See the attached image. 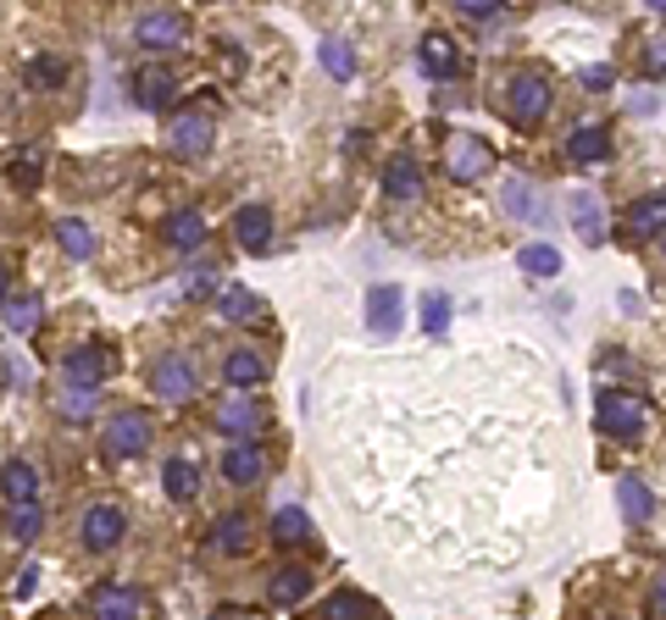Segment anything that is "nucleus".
Masks as SVG:
<instances>
[{
	"instance_id": "obj_12",
	"label": "nucleus",
	"mask_w": 666,
	"mask_h": 620,
	"mask_svg": "<svg viewBox=\"0 0 666 620\" xmlns=\"http://www.w3.org/2000/svg\"><path fill=\"white\" fill-rule=\"evenodd\" d=\"M173 95H178V78H173L167 67H139V73H134V101H139L145 112L173 106Z\"/></svg>"
},
{
	"instance_id": "obj_22",
	"label": "nucleus",
	"mask_w": 666,
	"mask_h": 620,
	"mask_svg": "<svg viewBox=\"0 0 666 620\" xmlns=\"http://www.w3.org/2000/svg\"><path fill=\"white\" fill-rule=\"evenodd\" d=\"M162 487H167V498L189 504V498L200 493V465H195V460H167V465H162Z\"/></svg>"
},
{
	"instance_id": "obj_2",
	"label": "nucleus",
	"mask_w": 666,
	"mask_h": 620,
	"mask_svg": "<svg viewBox=\"0 0 666 620\" xmlns=\"http://www.w3.org/2000/svg\"><path fill=\"white\" fill-rule=\"evenodd\" d=\"M550 101H555L550 78H544L539 67H528V73H517V78L506 84V123H511V128H539L544 112H550Z\"/></svg>"
},
{
	"instance_id": "obj_31",
	"label": "nucleus",
	"mask_w": 666,
	"mask_h": 620,
	"mask_svg": "<svg viewBox=\"0 0 666 620\" xmlns=\"http://www.w3.org/2000/svg\"><path fill=\"white\" fill-rule=\"evenodd\" d=\"M517 266H522L528 277H555V272H561V250H555V244H522V250H517Z\"/></svg>"
},
{
	"instance_id": "obj_33",
	"label": "nucleus",
	"mask_w": 666,
	"mask_h": 620,
	"mask_svg": "<svg viewBox=\"0 0 666 620\" xmlns=\"http://www.w3.org/2000/svg\"><path fill=\"white\" fill-rule=\"evenodd\" d=\"M506 211H511V217H522V222H544V206L533 200L528 178H511V183H506Z\"/></svg>"
},
{
	"instance_id": "obj_28",
	"label": "nucleus",
	"mask_w": 666,
	"mask_h": 620,
	"mask_svg": "<svg viewBox=\"0 0 666 620\" xmlns=\"http://www.w3.org/2000/svg\"><path fill=\"white\" fill-rule=\"evenodd\" d=\"M217 427H222V432H233V438H250V432L261 427V404L233 399V404H222V410H217Z\"/></svg>"
},
{
	"instance_id": "obj_47",
	"label": "nucleus",
	"mask_w": 666,
	"mask_h": 620,
	"mask_svg": "<svg viewBox=\"0 0 666 620\" xmlns=\"http://www.w3.org/2000/svg\"><path fill=\"white\" fill-rule=\"evenodd\" d=\"M644 7H649V12H660V18H666V0H644Z\"/></svg>"
},
{
	"instance_id": "obj_25",
	"label": "nucleus",
	"mask_w": 666,
	"mask_h": 620,
	"mask_svg": "<svg viewBox=\"0 0 666 620\" xmlns=\"http://www.w3.org/2000/svg\"><path fill=\"white\" fill-rule=\"evenodd\" d=\"M167 244L200 250V244H206V217H200V211H173V217H167Z\"/></svg>"
},
{
	"instance_id": "obj_1",
	"label": "nucleus",
	"mask_w": 666,
	"mask_h": 620,
	"mask_svg": "<svg viewBox=\"0 0 666 620\" xmlns=\"http://www.w3.org/2000/svg\"><path fill=\"white\" fill-rule=\"evenodd\" d=\"M594 427L605 432V438H638L644 427H649V404L638 399V393H627V388H600V399H594Z\"/></svg>"
},
{
	"instance_id": "obj_38",
	"label": "nucleus",
	"mask_w": 666,
	"mask_h": 620,
	"mask_svg": "<svg viewBox=\"0 0 666 620\" xmlns=\"http://www.w3.org/2000/svg\"><path fill=\"white\" fill-rule=\"evenodd\" d=\"M322 614H327V620H340V614H378V603L362 598V592H333V598L322 603Z\"/></svg>"
},
{
	"instance_id": "obj_18",
	"label": "nucleus",
	"mask_w": 666,
	"mask_h": 620,
	"mask_svg": "<svg viewBox=\"0 0 666 620\" xmlns=\"http://www.w3.org/2000/svg\"><path fill=\"white\" fill-rule=\"evenodd\" d=\"M572 228H577L583 244H600V239H605V206H600L594 195H583V189L572 195Z\"/></svg>"
},
{
	"instance_id": "obj_17",
	"label": "nucleus",
	"mask_w": 666,
	"mask_h": 620,
	"mask_svg": "<svg viewBox=\"0 0 666 620\" xmlns=\"http://www.w3.org/2000/svg\"><path fill=\"white\" fill-rule=\"evenodd\" d=\"M261 449L256 443H233L228 454H222V476L233 482V487H250V482H261Z\"/></svg>"
},
{
	"instance_id": "obj_44",
	"label": "nucleus",
	"mask_w": 666,
	"mask_h": 620,
	"mask_svg": "<svg viewBox=\"0 0 666 620\" xmlns=\"http://www.w3.org/2000/svg\"><path fill=\"white\" fill-rule=\"evenodd\" d=\"M605 366H611V371H627V366H633V360H627V355H622V349H605Z\"/></svg>"
},
{
	"instance_id": "obj_10",
	"label": "nucleus",
	"mask_w": 666,
	"mask_h": 620,
	"mask_svg": "<svg viewBox=\"0 0 666 620\" xmlns=\"http://www.w3.org/2000/svg\"><path fill=\"white\" fill-rule=\"evenodd\" d=\"M233 244L250 250V255H261L272 244V211L267 206H239L233 211Z\"/></svg>"
},
{
	"instance_id": "obj_36",
	"label": "nucleus",
	"mask_w": 666,
	"mask_h": 620,
	"mask_svg": "<svg viewBox=\"0 0 666 620\" xmlns=\"http://www.w3.org/2000/svg\"><path fill=\"white\" fill-rule=\"evenodd\" d=\"M40 316H45V300H40V294H23V300L7 305V327H12V333H34Z\"/></svg>"
},
{
	"instance_id": "obj_21",
	"label": "nucleus",
	"mask_w": 666,
	"mask_h": 620,
	"mask_svg": "<svg viewBox=\"0 0 666 620\" xmlns=\"http://www.w3.org/2000/svg\"><path fill=\"white\" fill-rule=\"evenodd\" d=\"M0 487H7L12 504L40 498V465H29V460H7V465H0Z\"/></svg>"
},
{
	"instance_id": "obj_35",
	"label": "nucleus",
	"mask_w": 666,
	"mask_h": 620,
	"mask_svg": "<svg viewBox=\"0 0 666 620\" xmlns=\"http://www.w3.org/2000/svg\"><path fill=\"white\" fill-rule=\"evenodd\" d=\"M95 404H101V393H95L90 382H67V388H62V416H67V421H90Z\"/></svg>"
},
{
	"instance_id": "obj_40",
	"label": "nucleus",
	"mask_w": 666,
	"mask_h": 620,
	"mask_svg": "<svg viewBox=\"0 0 666 620\" xmlns=\"http://www.w3.org/2000/svg\"><path fill=\"white\" fill-rule=\"evenodd\" d=\"M29 78H34V84H62V78H67V62H51V56H45V62H29Z\"/></svg>"
},
{
	"instance_id": "obj_5",
	"label": "nucleus",
	"mask_w": 666,
	"mask_h": 620,
	"mask_svg": "<svg viewBox=\"0 0 666 620\" xmlns=\"http://www.w3.org/2000/svg\"><path fill=\"white\" fill-rule=\"evenodd\" d=\"M79 532H84V548H90V554H106V548H117V543H123V532H128V515H123L117 504H90Z\"/></svg>"
},
{
	"instance_id": "obj_8",
	"label": "nucleus",
	"mask_w": 666,
	"mask_h": 620,
	"mask_svg": "<svg viewBox=\"0 0 666 620\" xmlns=\"http://www.w3.org/2000/svg\"><path fill=\"white\" fill-rule=\"evenodd\" d=\"M400 322H406V294L395 283H378L367 294V327H373V338H395Z\"/></svg>"
},
{
	"instance_id": "obj_9",
	"label": "nucleus",
	"mask_w": 666,
	"mask_h": 620,
	"mask_svg": "<svg viewBox=\"0 0 666 620\" xmlns=\"http://www.w3.org/2000/svg\"><path fill=\"white\" fill-rule=\"evenodd\" d=\"M211 117L206 112H184L178 123H173V134H167V145H173V156H184V161H200L206 150H211Z\"/></svg>"
},
{
	"instance_id": "obj_26",
	"label": "nucleus",
	"mask_w": 666,
	"mask_h": 620,
	"mask_svg": "<svg viewBox=\"0 0 666 620\" xmlns=\"http://www.w3.org/2000/svg\"><path fill=\"white\" fill-rule=\"evenodd\" d=\"M222 377H228L233 388H256V382L267 377V360H261L256 349H233V355L222 360Z\"/></svg>"
},
{
	"instance_id": "obj_29",
	"label": "nucleus",
	"mask_w": 666,
	"mask_h": 620,
	"mask_svg": "<svg viewBox=\"0 0 666 620\" xmlns=\"http://www.w3.org/2000/svg\"><path fill=\"white\" fill-rule=\"evenodd\" d=\"M40 526H45V509H40V498H23V504H12V515H7V537H18V543H34V537H40Z\"/></svg>"
},
{
	"instance_id": "obj_32",
	"label": "nucleus",
	"mask_w": 666,
	"mask_h": 620,
	"mask_svg": "<svg viewBox=\"0 0 666 620\" xmlns=\"http://www.w3.org/2000/svg\"><path fill=\"white\" fill-rule=\"evenodd\" d=\"M62 371H67V382H90V388H101V377H106V355H101V349H73Z\"/></svg>"
},
{
	"instance_id": "obj_30",
	"label": "nucleus",
	"mask_w": 666,
	"mask_h": 620,
	"mask_svg": "<svg viewBox=\"0 0 666 620\" xmlns=\"http://www.w3.org/2000/svg\"><path fill=\"white\" fill-rule=\"evenodd\" d=\"M627 228H633L638 239H649V233H666V195H649V200H638V206L627 211Z\"/></svg>"
},
{
	"instance_id": "obj_45",
	"label": "nucleus",
	"mask_w": 666,
	"mask_h": 620,
	"mask_svg": "<svg viewBox=\"0 0 666 620\" xmlns=\"http://www.w3.org/2000/svg\"><path fill=\"white\" fill-rule=\"evenodd\" d=\"M34 581H40V565H29V570L18 576V592H34Z\"/></svg>"
},
{
	"instance_id": "obj_15",
	"label": "nucleus",
	"mask_w": 666,
	"mask_h": 620,
	"mask_svg": "<svg viewBox=\"0 0 666 620\" xmlns=\"http://www.w3.org/2000/svg\"><path fill=\"white\" fill-rule=\"evenodd\" d=\"M305 592H311V570H305V565H283V570H272V581H267V598H272L278 609L305 603Z\"/></svg>"
},
{
	"instance_id": "obj_37",
	"label": "nucleus",
	"mask_w": 666,
	"mask_h": 620,
	"mask_svg": "<svg viewBox=\"0 0 666 620\" xmlns=\"http://www.w3.org/2000/svg\"><path fill=\"white\" fill-rule=\"evenodd\" d=\"M322 67L340 78V84H351V78H356V56H351V45H345V40H327V45H322Z\"/></svg>"
},
{
	"instance_id": "obj_39",
	"label": "nucleus",
	"mask_w": 666,
	"mask_h": 620,
	"mask_svg": "<svg viewBox=\"0 0 666 620\" xmlns=\"http://www.w3.org/2000/svg\"><path fill=\"white\" fill-rule=\"evenodd\" d=\"M500 7H506V0H456V12H461V18H472V23H495V18H500Z\"/></svg>"
},
{
	"instance_id": "obj_11",
	"label": "nucleus",
	"mask_w": 666,
	"mask_h": 620,
	"mask_svg": "<svg viewBox=\"0 0 666 620\" xmlns=\"http://www.w3.org/2000/svg\"><path fill=\"white\" fill-rule=\"evenodd\" d=\"M417 62H423V73H428L434 84H445V78H456V67H461V51H456V40H450V34H423V51H417Z\"/></svg>"
},
{
	"instance_id": "obj_7",
	"label": "nucleus",
	"mask_w": 666,
	"mask_h": 620,
	"mask_svg": "<svg viewBox=\"0 0 666 620\" xmlns=\"http://www.w3.org/2000/svg\"><path fill=\"white\" fill-rule=\"evenodd\" d=\"M134 40H139L145 51H178V45L189 40V23H184L178 12H145V18L134 23Z\"/></svg>"
},
{
	"instance_id": "obj_3",
	"label": "nucleus",
	"mask_w": 666,
	"mask_h": 620,
	"mask_svg": "<svg viewBox=\"0 0 666 620\" xmlns=\"http://www.w3.org/2000/svg\"><path fill=\"white\" fill-rule=\"evenodd\" d=\"M445 167H450L456 183H478V178L495 167V150H489L478 134H456V139L445 145Z\"/></svg>"
},
{
	"instance_id": "obj_20",
	"label": "nucleus",
	"mask_w": 666,
	"mask_h": 620,
	"mask_svg": "<svg viewBox=\"0 0 666 620\" xmlns=\"http://www.w3.org/2000/svg\"><path fill=\"white\" fill-rule=\"evenodd\" d=\"M272 543H278V548H300V543H311V515H305L300 504H283V509L272 515Z\"/></svg>"
},
{
	"instance_id": "obj_13",
	"label": "nucleus",
	"mask_w": 666,
	"mask_h": 620,
	"mask_svg": "<svg viewBox=\"0 0 666 620\" xmlns=\"http://www.w3.org/2000/svg\"><path fill=\"white\" fill-rule=\"evenodd\" d=\"M566 156H572L577 167H594V161H605V156H611V128H605V123H583V128H572V139H566Z\"/></svg>"
},
{
	"instance_id": "obj_24",
	"label": "nucleus",
	"mask_w": 666,
	"mask_h": 620,
	"mask_svg": "<svg viewBox=\"0 0 666 620\" xmlns=\"http://www.w3.org/2000/svg\"><path fill=\"white\" fill-rule=\"evenodd\" d=\"M616 498H622V515H627V526H644V521L655 515V493H649L638 476H622Z\"/></svg>"
},
{
	"instance_id": "obj_43",
	"label": "nucleus",
	"mask_w": 666,
	"mask_h": 620,
	"mask_svg": "<svg viewBox=\"0 0 666 620\" xmlns=\"http://www.w3.org/2000/svg\"><path fill=\"white\" fill-rule=\"evenodd\" d=\"M12 178H40V156H29V161H18V167H12Z\"/></svg>"
},
{
	"instance_id": "obj_6",
	"label": "nucleus",
	"mask_w": 666,
	"mask_h": 620,
	"mask_svg": "<svg viewBox=\"0 0 666 620\" xmlns=\"http://www.w3.org/2000/svg\"><path fill=\"white\" fill-rule=\"evenodd\" d=\"M150 388H156L162 404H184V399L195 393V366H189L184 355H162V360L150 366Z\"/></svg>"
},
{
	"instance_id": "obj_48",
	"label": "nucleus",
	"mask_w": 666,
	"mask_h": 620,
	"mask_svg": "<svg viewBox=\"0 0 666 620\" xmlns=\"http://www.w3.org/2000/svg\"><path fill=\"white\" fill-rule=\"evenodd\" d=\"M660 239H666V233H660Z\"/></svg>"
},
{
	"instance_id": "obj_27",
	"label": "nucleus",
	"mask_w": 666,
	"mask_h": 620,
	"mask_svg": "<svg viewBox=\"0 0 666 620\" xmlns=\"http://www.w3.org/2000/svg\"><path fill=\"white\" fill-rule=\"evenodd\" d=\"M90 609H95V614H123V620H134V614H145V598L128 592V587H101V592L90 598Z\"/></svg>"
},
{
	"instance_id": "obj_41",
	"label": "nucleus",
	"mask_w": 666,
	"mask_h": 620,
	"mask_svg": "<svg viewBox=\"0 0 666 620\" xmlns=\"http://www.w3.org/2000/svg\"><path fill=\"white\" fill-rule=\"evenodd\" d=\"M583 84H589V90H611L616 73H611V67H583Z\"/></svg>"
},
{
	"instance_id": "obj_4",
	"label": "nucleus",
	"mask_w": 666,
	"mask_h": 620,
	"mask_svg": "<svg viewBox=\"0 0 666 620\" xmlns=\"http://www.w3.org/2000/svg\"><path fill=\"white\" fill-rule=\"evenodd\" d=\"M145 449H150V416H145V410L112 416V427H106V454L134 460V454H145Z\"/></svg>"
},
{
	"instance_id": "obj_42",
	"label": "nucleus",
	"mask_w": 666,
	"mask_h": 620,
	"mask_svg": "<svg viewBox=\"0 0 666 620\" xmlns=\"http://www.w3.org/2000/svg\"><path fill=\"white\" fill-rule=\"evenodd\" d=\"M649 614H666V576H655L649 587Z\"/></svg>"
},
{
	"instance_id": "obj_16",
	"label": "nucleus",
	"mask_w": 666,
	"mask_h": 620,
	"mask_svg": "<svg viewBox=\"0 0 666 620\" xmlns=\"http://www.w3.org/2000/svg\"><path fill=\"white\" fill-rule=\"evenodd\" d=\"M211 543H217V554L239 559V554L250 548V515H244V509H228V515H217V526H211Z\"/></svg>"
},
{
	"instance_id": "obj_23",
	"label": "nucleus",
	"mask_w": 666,
	"mask_h": 620,
	"mask_svg": "<svg viewBox=\"0 0 666 620\" xmlns=\"http://www.w3.org/2000/svg\"><path fill=\"white\" fill-rule=\"evenodd\" d=\"M56 244H62L67 261H90V255H95V233H90V222H79V217H62V222H56Z\"/></svg>"
},
{
	"instance_id": "obj_46",
	"label": "nucleus",
	"mask_w": 666,
	"mask_h": 620,
	"mask_svg": "<svg viewBox=\"0 0 666 620\" xmlns=\"http://www.w3.org/2000/svg\"><path fill=\"white\" fill-rule=\"evenodd\" d=\"M7 288H12V272H7V261H0V300H7Z\"/></svg>"
},
{
	"instance_id": "obj_34",
	"label": "nucleus",
	"mask_w": 666,
	"mask_h": 620,
	"mask_svg": "<svg viewBox=\"0 0 666 620\" xmlns=\"http://www.w3.org/2000/svg\"><path fill=\"white\" fill-rule=\"evenodd\" d=\"M423 333H428V338H445V333H450V294H439V288L423 294Z\"/></svg>"
},
{
	"instance_id": "obj_14",
	"label": "nucleus",
	"mask_w": 666,
	"mask_h": 620,
	"mask_svg": "<svg viewBox=\"0 0 666 620\" xmlns=\"http://www.w3.org/2000/svg\"><path fill=\"white\" fill-rule=\"evenodd\" d=\"M384 195L389 200H417L423 195V161L417 156H395L384 167Z\"/></svg>"
},
{
	"instance_id": "obj_19",
	"label": "nucleus",
	"mask_w": 666,
	"mask_h": 620,
	"mask_svg": "<svg viewBox=\"0 0 666 620\" xmlns=\"http://www.w3.org/2000/svg\"><path fill=\"white\" fill-rule=\"evenodd\" d=\"M217 316H222V322H239V327H244V322H261V300H256L244 283H228V288L217 294Z\"/></svg>"
}]
</instances>
